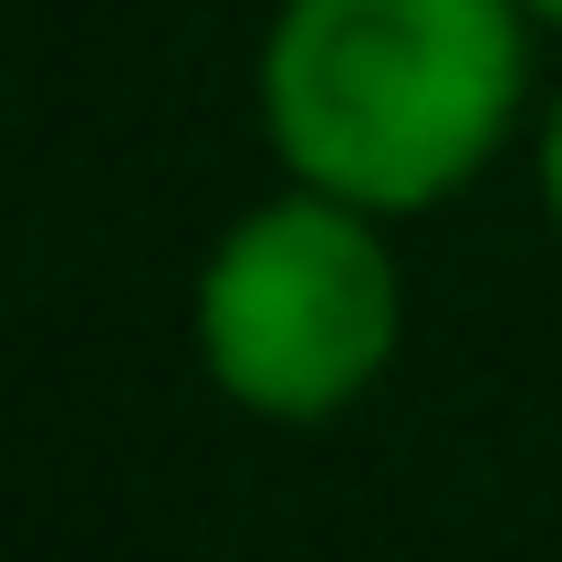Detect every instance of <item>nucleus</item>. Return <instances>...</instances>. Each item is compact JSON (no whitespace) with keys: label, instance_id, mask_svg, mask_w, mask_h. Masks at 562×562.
I'll return each instance as SVG.
<instances>
[{"label":"nucleus","instance_id":"obj_2","mask_svg":"<svg viewBox=\"0 0 562 562\" xmlns=\"http://www.w3.org/2000/svg\"><path fill=\"white\" fill-rule=\"evenodd\" d=\"M406 334V281L385 261L375 220L344 199L250 209L199 271V355L229 406L271 427H323L385 375Z\"/></svg>","mask_w":562,"mask_h":562},{"label":"nucleus","instance_id":"obj_1","mask_svg":"<svg viewBox=\"0 0 562 562\" xmlns=\"http://www.w3.org/2000/svg\"><path fill=\"white\" fill-rule=\"evenodd\" d=\"M521 74V0H281L261 32V125L313 199L396 220L501 157Z\"/></svg>","mask_w":562,"mask_h":562},{"label":"nucleus","instance_id":"obj_3","mask_svg":"<svg viewBox=\"0 0 562 562\" xmlns=\"http://www.w3.org/2000/svg\"><path fill=\"white\" fill-rule=\"evenodd\" d=\"M542 209H552V229H562V94H552V115H542Z\"/></svg>","mask_w":562,"mask_h":562},{"label":"nucleus","instance_id":"obj_4","mask_svg":"<svg viewBox=\"0 0 562 562\" xmlns=\"http://www.w3.org/2000/svg\"><path fill=\"white\" fill-rule=\"evenodd\" d=\"M521 11H531V21H552V32H562V0H521Z\"/></svg>","mask_w":562,"mask_h":562}]
</instances>
